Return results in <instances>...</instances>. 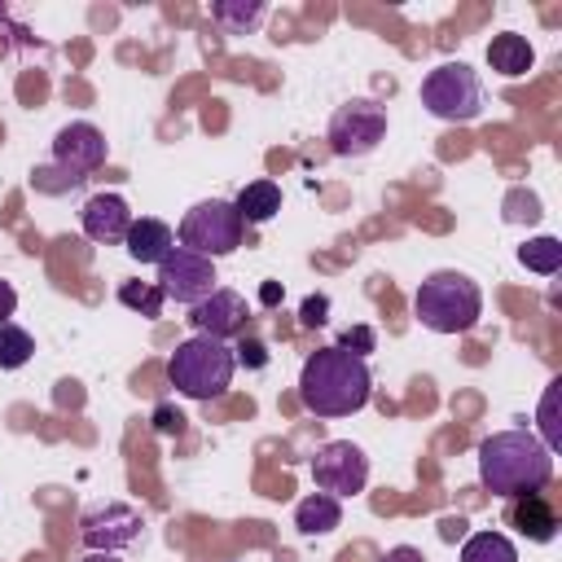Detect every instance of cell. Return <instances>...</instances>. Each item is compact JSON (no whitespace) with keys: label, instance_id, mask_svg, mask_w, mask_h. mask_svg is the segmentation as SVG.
<instances>
[{"label":"cell","instance_id":"cell-1","mask_svg":"<svg viewBox=\"0 0 562 562\" xmlns=\"http://www.w3.org/2000/svg\"><path fill=\"white\" fill-rule=\"evenodd\" d=\"M373 395V373L360 356L342 347H321L303 360L299 373V404L316 417H351L369 404Z\"/></svg>","mask_w":562,"mask_h":562},{"label":"cell","instance_id":"cell-2","mask_svg":"<svg viewBox=\"0 0 562 562\" xmlns=\"http://www.w3.org/2000/svg\"><path fill=\"white\" fill-rule=\"evenodd\" d=\"M479 479L492 496L540 492L553 479V452L531 430H501L479 443Z\"/></svg>","mask_w":562,"mask_h":562},{"label":"cell","instance_id":"cell-3","mask_svg":"<svg viewBox=\"0 0 562 562\" xmlns=\"http://www.w3.org/2000/svg\"><path fill=\"white\" fill-rule=\"evenodd\" d=\"M413 312H417V321H422L430 334H465V329H474L479 316H483V290H479L465 272L439 268V272H430V277L417 285Z\"/></svg>","mask_w":562,"mask_h":562},{"label":"cell","instance_id":"cell-4","mask_svg":"<svg viewBox=\"0 0 562 562\" xmlns=\"http://www.w3.org/2000/svg\"><path fill=\"white\" fill-rule=\"evenodd\" d=\"M233 369H237V360H233V347L228 342L206 338V334H193V338H184L171 351L167 382L180 395H189V400H220L228 391V382H233Z\"/></svg>","mask_w":562,"mask_h":562},{"label":"cell","instance_id":"cell-5","mask_svg":"<svg viewBox=\"0 0 562 562\" xmlns=\"http://www.w3.org/2000/svg\"><path fill=\"white\" fill-rule=\"evenodd\" d=\"M176 237H180L184 250H193V255H202V259H220V255H233V250L241 246L246 224H241V215H237L233 202L206 198V202H198V206L184 211Z\"/></svg>","mask_w":562,"mask_h":562},{"label":"cell","instance_id":"cell-6","mask_svg":"<svg viewBox=\"0 0 562 562\" xmlns=\"http://www.w3.org/2000/svg\"><path fill=\"white\" fill-rule=\"evenodd\" d=\"M422 105L443 123H474L483 114V83L465 61H443L422 79Z\"/></svg>","mask_w":562,"mask_h":562},{"label":"cell","instance_id":"cell-7","mask_svg":"<svg viewBox=\"0 0 562 562\" xmlns=\"http://www.w3.org/2000/svg\"><path fill=\"white\" fill-rule=\"evenodd\" d=\"M325 140L338 158H364L386 140V110L378 101H347L334 110Z\"/></svg>","mask_w":562,"mask_h":562},{"label":"cell","instance_id":"cell-8","mask_svg":"<svg viewBox=\"0 0 562 562\" xmlns=\"http://www.w3.org/2000/svg\"><path fill=\"white\" fill-rule=\"evenodd\" d=\"M312 479H316V487L329 492V496H356V492H364V483H369V457H364V448L351 443V439H329V443H321L316 457H312Z\"/></svg>","mask_w":562,"mask_h":562},{"label":"cell","instance_id":"cell-9","mask_svg":"<svg viewBox=\"0 0 562 562\" xmlns=\"http://www.w3.org/2000/svg\"><path fill=\"white\" fill-rule=\"evenodd\" d=\"M215 259H202V255H193V250H184V246H171L167 255H162V263H158V290L167 294V299H176V303H184V307H198L211 290H215Z\"/></svg>","mask_w":562,"mask_h":562},{"label":"cell","instance_id":"cell-10","mask_svg":"<svg viewBox=\"0 0 562 562\" xmlns=\"http://www.w3.org/2000/svg\"><path fill=\"white\" fill-rule=\"evenodd\" d=\"M140 509L123 505V501H105V505H92L83 518H79V540L88 544V553H114V549H127L140 540Z\"/></svg>","mask_w":562,"mask_h":562},{"label":"cell","instance_id":"cell-11","mask_svg":"<svg viewBox=\"0 0 562 562\" xmlns=\"http://www.w3.org/2000/svg\"><path fill=\"white\" fill-rule=\"evenodd\" d=\"M246 316H250V303H246V294H237V290H224V285H215L198 307H189V325L198 329V334H206V338H237L241 329H246Z\"/></svg>","mask_w":562,"mask_h":562},{"label":"cell","instance_id":"cell-12","mask_svg":"<svg viewBox=\"0 0 562 562\" xmlns=\"http://www.w3.org/2000/svg\"><path fill=\"white\" fill-rule=\"evenodd\" d=\"M53 162L88 180L97 167H105V136L92 123H66L53 136Z\"/></svg>","mask_w":562,"mask_h":562},{"label":"cell","instance_id":"cell-13","mask_svg":"<svg viewBox=\"0 0 562 562\" xmlns=\"http://www.w3.org/2000/svg\"><path fill=\"white\" fill-rule=\"evenodd\" d=\"M79 224H83V237L88 241H101V246H114L127 237L132 228V206L119 198V193H92L79 211Z\"/></svg>","mask_w":562,"mask_h":562},{"label":"cell","instance_id":"cell-14","mask_svg":"<svg viewBox=\"0 0 562 562\" xmlns=\"http://www.w3.org/2000/svg\"><path fill=\"white\" fill-rule=\"evenodd\" d=\"M505 518H509V527L518 531V536H527V540H536V544H549L553 536H558V527H562V518H558V509L540 496V492H522V496H509V509H505Z\"/></svg>","mask_w":562,"mask_h":562},{"label":"cell","instance_id":"cell-15","mask_svg":"<svg viewBox=\"0 0 562 562\" xmlns=\"http://www.w3.org/2000/svg\"><path fill=\"white\" fill-rule=\"evenodd\" d=\"M487 66H492L496 75H505V79H518V75H527V70L536 66V48H531L527 35L501 31V35H492V44H487Z\"/></svg>","mask_w":562,"mask_h":562},{"label":"cell","instance_id":"cell-16","mask_svg":"<svg viewBox=\"0 0 562 562\" xmlns=\"http://www.w3.org/2000/svg\"><path fill=\"white\" fill-rule=\"evenodd\" d=\"M123 246H127V255L136 259V263H162V255L176 246V233L162 224V220H132V228H127V237H123Z\"/></svg>","mask_w":562,"mask_h":562},{"label":"cell","instance_id":"cell-17","mask_svg":"<svg viewBox=\"0 0 562 562\" xmlns=\"http://www.w3.org/2000/svg\"><path fill=\"white\" fill-rule=\"evenodd\" d=\"M338 522H342V501L329 492H312L294 505V527L303 536H329Z\"/></svg>","mask_w":562,"mask_h":562},{"label":"cell","instance_id":"cell-18","mask_svg":"<svg viewBox=\"0 0 562 562\" xmlns=\"http://www.w3.org/2000/svg\"><path fill=\"white\" fill-rule=\"evenodd\" d=\"M237 215L241 224H268L277 211H281V189L272 180H250L241 193H237Z\"/></svg>","mask_w":562,"mask_h":562},{"label":"cell","instance_id":"cell-19","mask_svg":"<svg viewBox=\"0 0 562 562\" xmlns=\"http://www.w3.org/2000/svg\"><path fill=\"white\" fill-rule=\"evenodd\" d=\"M461 562H518V549L501 531H474L461 544Z\"/></svg>","mask_w":562,"mask_h":562},{"label":"cell","instance_id":"cell-20","mask_svg":"<svg viewBox=\"0 0 562 562\" xmlns=\"http://www.w3.org/2000/svg\"><path fill=\"white\" fill-rule=\"evenodd\" d=\"M211 18L228 35H246L250 26L263 22V0H220V4H211Z\"/></svg>","mask_w":562,"mask_h":562},{"label":"cell","instance_id":"cell-21","mask_svg":"<svg viewBox=\"0 0 562 562\" xmlns=\"http://www.w3.org/2000/svg\"><path fill=\"white\" fill-rule=\"evenodd\" d=\"M518 263L527 272H540V277H553L562 268V241L558 237H531L518 246Z\"/></svg>","mask_w":562,"mask_h":562},{"label":"cell","instance_id":"cell-22","mask_svg":"<svg viewBox=\"0 0 562 562\" xmlns=\"http://www.w3.org/2000/svg\"><path fill=\"white\" fill-rule=\"evenodd\" d=\"M31 356H35V338L22 325L4 321L0 325V369H22Z\"/></svg>","mask_w":562,"mask_h":562},{"label":"cell","instance_id":"cell-23","mask_svg":"<svg viewBox=\"0 0 562 562\" xmlns=\"http://www.w3.org/2000/svg\"><path fill=\"white\" fill-rule=\"evenodd\" d=\"M119 303L132 307V312H140V316H162L167 294H162L154 281H123V285H119Z\"/></svg>","mask_w":562,"mask_h":562},{"label":"cell","instance_id":"cell-24","mask_svg":"<svg viewBox=\"0 0 562 562\" xmlns=\"http://www.w3.org/2000/svg\"><path fill=\"white\" fill-rule=\"evenodd\" d=\"M558 395H562V378H553L549 386H544V400H540V430H544V448L549 452H558L562 448V430H558Z\"/></svg>","mask_w":562,"mask_h":562},{"label":"cell","instance_id":"cell-25","mask_svg":"<svg viewBox=\"0 0 562 562\" xmlns=\"http://www.w3.org/2000/svg\"><path fill=\"white\" fill-rule=\"evenodd\" d=\"M83 184V176H75V171H66V167H35L31 171V189L35 193H70V189H79Z\"/></svg>","mask_w":562,"mask_h":562},{"label":"cell","instance_id":"cell-26","mask_svg":"<svg viewBox=\"0 0 562 562\" xmlns=\"http://www.w3.org/2000/svg\"><path fill=\"white\" fill-rule=\"evenodd\" d=\"M505 220H509V224H522V220L536 224V220H540V198L527 193V189H514V193L505 198Z\"/></svg>","mask_w":562,"mask_h":562},{"label":"cell","instance_id":"cell-27","mask_svg":"<svg viewBox=\"0 0 562 562\" xmlns=\"http://www.w3.org/2000/svg\"><path fill=\"white\" fill-rule=\"evenodd\" d=\"M334 347H342V351H351V356L364 360V351H373V329H369V325H351Z\"/></svg>","mask_w":562,"mask_h":562},{"label":"cell","instance_id":"cell-28","mask_svg":"<svg viewBox=\"0 0 562 562\" xmlns=\"http://www.w3.org/2000/svg\"><path fill=\"white\" fill-rule=\"evenodd\" d=\"M299 321H303L307 329L325 325V321H329V299H325V294H307V299H303V307H299Z\"/></svg>","mask_w":562,"mask_h":562},{"label":"cell","instance_id":"cell-29","mask_svg":"<svg viewBox=\"0 0 562 562\" xmlns=\"http://www.w3.org/2000/svg\"><path fill=\"white\" fill-rule=\"evenodd\" d=\"M233 360L246 364V369H263V364H268V351H263L259 338H241V342L233 347Z\"/></svg>","mask_w":562,"mask_h":562},{"label":"cell","instance_id":"cell-30","mask_svg":"<svg viewBox=\"0 0 562 562\" xmlns=\"http://www.w3.org/2000/svg\"><path fill=\"white\" fill-rule=\"evenodd\" d=\"M154 430H158V435H180V430H184V413L171 408V404H158V408H154Z\"/></svg>","mask_w":562,"mask_h":562},{"label":"cell","instance_id":"cell-31","mask_svg":"<svg viewBox=\"0 0 562 562\" xmlns=\"http://www.w3.org/2000/svg\"><path fill=\"white\" fill-rule=\"evenodd\" d=\"M13 312H18V290H13L9 281H0V325H4Z\"/></svg>","mask_w":562,"mask_h":562},{"label":"cell","instance_id":"cell-32","mask_svg":"<svg viewBox=\"0 0 562 562\" xmlns=\"http://www.w3.org/2000/svg\"><path fill=\"white\" fill-rule=\"evenodd\" d=\"M382 562H430V558H426L422 549H413V544H395V549H391Z\"/></svg>","mask_w":562,"mask_h":562},{"label":"cell","instance_id":"cell-33","mask_svg":"<svg viewBox=\"0 0 562 562\" xmlns=\"http://www.w3.org/2000/svg\"><path fill=\"white\" fill-rule=\"evenodd\" d=\"M281 294H285V290H281V281H263V285H259V303H263V307L281 303Z\"/></svg>","mask_w":562,"mask_h":562},{"label":"cell","instance_id":"cell-34","mask_svg":"<svg viewBox=\"0 0 562 562\" xmlns=\"http://www.w3.org/2000/svg\"><path fill=\"white\" fill-rule=\"evenodd\" d=\"M83 562H119V558H114V553H88Z\"/></svg>","mask_w":562,"mask_h":562}]
</instances>
